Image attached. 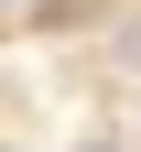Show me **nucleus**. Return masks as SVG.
<instances>
[{
	"label": "nucleus",
	"instance_id": "obj_1",
	"mask_svg": "<svg viewBox=\"0 0 141 152\" xmlns=\"http://www.w3.org/2000/svg\"><path fill=\"white\" fill-rule=\"evenodd\" d=\"M109 54H119V65L141 76V11H130V22H119V44H109Z\"/></svg>",
	"mask_w": 141,
	"mask_h": 152
},
{
	"label": "nucleus",
	"instance_id": "obj_2",
	"mask_svg": "<svg viewBox=\"0 0 141 152\" xmlns=\"http://www.w3.org/2000/svg\"><path fill=\"white\" fill-rule=\"evenodd\" d=\"M65 152H119V141H65Z\"/></svg>",
	"mask_w": 141,
	"mask_h": 152
}]
</instances>
